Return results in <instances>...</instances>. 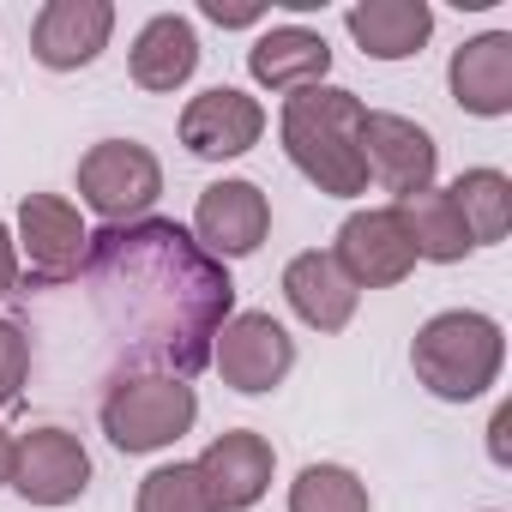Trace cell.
I'll use <instances>...</instances> for the list:
<instances>
[{"instance_id": "19", "label": "cell", "mask_w": 512, "mask_h": 512, "mask_svg": "<svg viewBox=\"0 0 512 512\" xmlns=\"http://www.w3.org/2000/svg\"><path fill=\"white\" fill-rule=\"evenodd\" d=\"M193 67H199V37H193V25L181 19V13H157L139 37H133V49H127V73H133V85L139 91H181L187 79H193Z\"/></svg>"}, {"instance_id": "17", "label": "cell", "mask_w": 512, "mask_h": 512, "mask_svg": "<svg viewBox=\"0 0 512 512\" xmlns=\"http://www.w3.org/2000/svg\"><path fill=\"white\" fill-rule=\"evenodd\" d=\"M284 296H290L296 320L314 326V332H344L356 320V302H362V290L338 272V260L320 253V247L296 253V260L284 266Z\"/></svg>"}, {"instance_id": "2", "label": "cell", "mask_w": 512, "mask_h": 512, "mask_svg": "<svg viewBox=\"0 0 512 512\" xmlns=\"http://www.w3.org/2000/svg\"><path fill=\"white\" fill-rule=\"evenodd\" d=\"M362 121L368 103L344 85H308L284 103V151L290 163L332 199H356L368 193V163H362Z\"/></svg>"}, {"instance_id": "9", "label": "cell", "mask_w": 512, "mask_h": 512, "mask_svg": "<svg viewBox=\"0 0 512 512\" xmlns=\"http://www.w3.org/2000/svg\"><path fill=\"white\" fill-rule=\"evenodd\" d=\"M31 506H67L91 488V452L67 428H31L13 440V482Z\"/></svg>"}, {"instance_id": "15", "label": "cell", "mask_w": 512, "mask_h": 512, "mask_svg": "<svg viewBox=\"0 0 512 512\" xmlns=\"http://www.w3.org/2000/svg\"><path fill=\"white\" fill-rule=\"evenodd\" d=\"M446 85H452V103H458L464 115H482V121L512 115V37H506V31L470 37V43L452 55Z\"/></svg>"}, {"instance_id": "13", "label": "cell", "mask_w": 512, "mask_h": 512, "mask_svg": "<svg viewBox=\"0 0 512 512\" xmlns=\"http://www.w3.org/2000/svg\"><path fill=\"white\" fill-rule=\"evenodd\" d=\"M109 31H115L109 0H49L31 25V55L55 73H73L109 49Z\"/></svg>"}, {"instance_id": "28", "label": "cell", "mask_w": 512, "mask_h": 512, "mask_svg": "<svg viewBox=\"0 0 512 512\" xmlns=\"http://www.w3.org/2000/svg\"><path fill=\"white\" fill-rule=\"evenodd\" d=\"M7 482H13V434L0 428V488H7Z\"/></svg>"}, {"instance_id": "3", "label": "cell", "mask_w": 512, "mask_h": 512, "mask_svg": "<svg viewBox=\"0 0 512 512\" xmlns=\"http://www.w3.org/2000/svg\"><path fill=\"white\" fill-rule=\"evenodd\" d=\"M500 362H506V332H500L488 314H476V308H446V314H434V320L416 332V344H410L416 380H422L434 398H446V404L482 398V392L500 380Z\"/></svg>"}, {"instance_id": "8", "label": "cell", "mask_w": 512, "mask_h": 512, "mask_svg": "<svg viewBox=\"0 0 512 512\" xmlns=\"http://www.w3.org/2000/svg\"><path fill=\"white\" fill-rule=\"evenodd\" d=\"M362 163H368V181H380L398 205L428 193L434 187V169H440V145L428 127H416L410 115H386V109H368L362 121Z\"/></svg>"}, {"instance_id": "7", "label": "cell", "mask_w": 512, "mask_h": 512, "mask_svg": "<svg viewBox=\"0 0 512 512\" xmlns=\"http://www.w3.org/2000/svg\"><path fill=\"white\" fill-rule=\"evenodd\" d=\"M211 362H217L223 386L260 398V392L284 386V374L296 368V338L272 314H229L217 344H211Z\"/></svg>"}, {"instance_id": "1", "label": "cell", "mask_w": 512, "mask_h": 512, "mask_svg": "<svg viewBox=\"0 0 512 512\" xmlns=\"http://www.w3.org/2000/svg\"><path fill=\"white\" fill-rule=\"evenodd\" d=\"M73 278H85L97 332L133 374L157 368L169 380H193L211 362L223 320L235 314L223 260H211L169 217L97 229Z\"/></svg>"}, {"instance_id": "25", "label": "cell", "mask_w": 512, "mask_h": 512, "mask_svg": "<svg viewBox=\"0 0 512 512\" xmlns=\"http://www.w3.org/2000/svg\"><path fill=\"white\" fill-rule=\"evenodd\" d=\"M13 290H19V241L0 223V296H13Z\"/></svg>"}, {"instance_id": "11", "label": "cell", "mask_w": 512, "mask_h": 512, "mask_svg": "<svg viewBox=\"0 0 512 512\" xmlns=\"http://www.w3.org/2000/svg\"><path fill=\"white\" fill-rule=\"evenodd\" d=\"M272 440L253 434V428H229L217 434L205 452H199V482H205V500L211 512H247L253 500H260L272 488Z\"/></svg>"}, {"instance_id": "12", "label": "cell", "mask_w": 512, "mask_h": 512, "mask_svg": "<svg viewBox=\"0 0 512 512\" xmlns=\"http://www.w3.org/2000/svg\"><path fill=\"white\" fill-rule=\"evenodd\" d=\"M260 133H266V109L253 103L247 91H235V85H211V91H199L181 109V145L193 157H205V163H223V157L253 151V145H260Z\"/></svg>"}, {"instance_id": "20", "label": "cell", "mask_w": 512, "mask_h": 512, "mask_svg": "<svg viewBox=\"0 0 512 512\" xmlns=\"http://www.w3.org/2000/svg\"><path fill=\"white\" fill-rule=\"evenodd\" d=\"M398 217H404V229H410V241H416V260L458 266L464 253H470V229H464V217H458L452 193L428 187V193L404 199V205H398Z\"/></svg>"}, {"instance_id": "5", "label": "cell", "mask_w": 512, "mask_h": 512, "mask_svg": "<svg viewBox=\"0 0 512 512\" xmlns=\"http://www.w3.org/2000/svg\"><path fill=\"white\" fill-rule=\"evenodd\" d=\"M163 193V163L139 139H103L79 157V199L109 223H139Z\"/></svg>"}, {"instance_id": "16", "label": "cell", "mask_w": 512, "mask_h": 512, "mask_svg": "<svg viewBox=\"0 0 512 512\" xmlns=\"http://www.w3.org/2000/svg\"><path fill=\"white\" fill-rule=\"evenodd\" d=\"M247 73L260 79L266 91L296 97V91H308V85H326V73H332V49H326L320 31L272 25L266 37H253V49H247Z\"/></svg>"}, {"instance_id": "18", "label": "cell", "mask_w": 512, "mask_h": 512, "mask_svg": "<svg viewBox=\"0 0 512 512\" xmlns=\"http://www.w3.org/2000/svg\"><path fill=\"white\" fill-rule=\"evenodd\" d=\"M344 25L362 43V55L410 61V55H422V43L434 31V7L428 0H356V7L344 13Z\"/></svg>"}, {"instance_id": "6", "label": "cell", "mask_w": 512, "mask_h": 512, "mask_svg": "<svg viewBox=\"0 0 512 512\" xmlns=\"http://www.w3.org/2000/svg\"><path fill=\"white\" fill-rule=\"evenodd\" d=\"M332 260H338V272H344L356 290H392V284H404V278L416 272V241H410L398 205H380V211L344 217Z\"/></svg>"}, {"instance_id": "22", "label": "cell", "mask_w": 512, "mask_h": 512, "mask_svg": "<svg viewBox=\"0 0 512 512\" xmlns=\"http://www.w3.org/2000/svg\"><path fill=\"white\" fill-rule=\"evenodd\" d=\"M290 512H368V482L344 464H308L290 482Z\"/></svg>"}, {"instance_id": "23", "label": "cell", "mask_w": 512, "mask_h": 512, "mask_svg": "<svg viewBox=\"0 0 512 512\" xmlns=\"http://www.w3.org/2000/svg\"><path fill=\"white\" fill-rule=\"evenodd\" d=\"M139 512H211L193 464H163L139 482Z\"/></svg>"}, {"instance_id": "4", "label": "cell", "mask_w": 512, "mask_h": 512, "mask_svg": "<svg viewBox=\"0 0 512 512\" xmlns=\"http://www.w3.org/2000/svg\"><path fill=\"white\" fill-rule=\"evenodd\" d=\"M199 422V398L169 374H121L103 392V434L115 452H163Z\"/></svg>"}, {"instance_id": "26", "label": "cell", "mask_w": 512, "mask_h": 512, "mask_svg": "<svg viewBox=\"0 0 512 512\" xmlns=\"http://www.w3.org/2000/svg\"><path fill=\"white\" fill-rule=\"evenodd\" d=\"M199 13H205L211 25H223V31H229V25H253V19H260L266 7H253V0H247V7H223V0H205Z\"/></svg>"}, {"instance_id": "27", "label": "cell", "mask_w": 512, "mask_h": 512, "mask_svg": "<svg viewBox=\"0 0 512 512\" xmlns=\"http://www.w3.org/2000/svg\"><path fill=\"white\" fill-rule=\"evenodd\" d=\"M506 428H512V404H500V410H494V422H488V452H494V464H512Z\"/></svg>"}, {"instance_id": "21", "label": "cell", "mask_w": 512, "mask_h": 512, "mask_svg": "<svg viewBox=\"0 0 512 512\" xmlns=\"http://www.w3.org/2000/svg\"><path fill=\"white\" fill-rule=\"evenodd\" d=\"M446 193H452V205H458V217L470 229V247L506 241V229H512V181L500 169H464Z\"/></svg>"}, {"instance_id": "14", "label": "cell", "mask_w": 512, "mask_h": 512, "mask_svg": "<svg viewBox=\"0 0 512 512\" xmlns=\"http://www.w3.org/2000/svg\"><path fill=\"white\" fill-rule=\"evenodd\" d=\"M85 241H91V229L79 223V211L61 193H25V205H19V247H25V260H31V272L43 284H61V278L79 272Z\"/></svg>"}, {"instance_id": "10", "label": "cell", "mask_w": 512, "mask_h": 512, "mask_svg": "<svg viewBox=\"0 0 512 512\" xmlns=\"http://www.w3.org/2000/svg\"><path fill=\"white\" fill-rule=\"evenodd\" d=\"M272 229V199L253 181H211L193 205V241L211 260H247Z\"/></svg>"}, {"instance_id": "24", "label": "cell", "mask_w": 512, "mask_h": 512, "mask_svg": "<svg viewBox=\"0 0 512 512\" xmlns=\"http://www.w3.org/2000/svg\"><path fill=\"white\" fill-rule=\"evenodd\" d=\"M25 380H31V338L19 320H0V410L19 404Z\"/></svg>"}]
</instances>
